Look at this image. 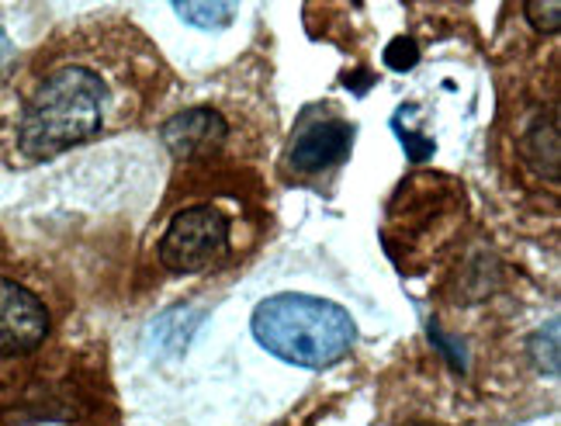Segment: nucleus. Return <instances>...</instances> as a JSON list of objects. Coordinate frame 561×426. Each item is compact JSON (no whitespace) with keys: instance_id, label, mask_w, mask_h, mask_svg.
<instances>
[{"instance_id":"f257e3e1","label":"nucleus","mask_w":561,"mask_h":426,"mask_svg":"<svg viewBox=\"0 0 561 426\" xmlns=\"http://www.w3.org/2000/svg\"><path fill=\"white\" fill-rule=\"evenodd\" d=\"M250 330L267 354L309 371L333 368L336 360L351 354L357 339V326L347 309L301 291L264 298L253 309Z\"/></svg>"},{"instance_id":"f03ea898","label":"nucleus","mask_w":561,"mask_h":426,"mask_svg":"<svg viewBox=\"0 0 561 426\" xmlns=\"http://www.w3.org/2000/svg\"><path fill=\"white\" fill-rule=\"evenodd\" d=\"M107 91L94 70L62 67L32 94L18 125V146L28 160H53L101 133Z\"/></svg>"},{"instance_id":"7ed1b4c3","label":"nucleus","mask_w":561,"mask_h":426,"mask_svg":"<svg viewBox=\"0 0 561 426\" xmlns=\"http://www.w3.org/2000/svg\"><path fill=\"white\" fill-rule=\"evenodd\" d=\"M229 250V219L211 205H191L170 219L160 240V264L174 274H198Z\"/></svg>"},{"instance_id":"20e7f679","label":"nucleus","mask_w":561,"mask_h":426,"mask_svg":"<svg viewBox=\"0 0 561 426\" xmlns=\"http://www.w3.org/2000/svg\"><path fill=\"white\" fill-rule=\"evenodd\" d=\"M49 336V312L42 298L11 278H0V357L32 354Z\"/></svg>"},{"instance_id":"39448f33","label":"nucleus","mask_w":561,"mask_h":426,"mask_svg":"<svg viewBox=\"0 0 561 426\" xmlns=\"http://www.w3.org/2000/svg\"><path fill=\"white\" fill-rule=\"evenodd\" d=\"M351 146H354V125L351 122L322 118V122H312L309 129L298 133L288 163L298 170V174H319V170L347 160Z\"/></svg>"},{"instance_id":"423d86ee","label":"nucleus","mask_w":561,"mask_h":426,"mask_svg":"<svg viewBox=\"0 0 561 426\" xmlns=\"http://www.w3.org/2000/svg\"><path fill=\"white\" fill-rule=\"evenodd\" d=\"M229 136V125L226 118L215 112V108H191L170 118L160 139L170 149V157L178 160H194V157H205L211 149H219Z\"/></svg>"},{"instance_id":"0eeeda50","label":"nucleus","mask_w":561,"mask_h":426,"mask_svg":"<svg viewBox=\"0 0 561 426\" xmlns=\"http://www.w3.org/2000/svg\"><path fill=\"white\" fill-rule=\"evenodd\" d=\"M520 149H524V160L537 170V174H545L548 181H558V122H554V115L537 118L534 129L524 136Z\"/></svg>"},{"instance_id":"6e6552de","label":"nucleus","mask_w":561,"mask_h":426,"mask_svg":"<svg viewBox=\"0 0 561 426\" xmlns=\"http://www.w3.org/2000/svg\"><path fill=\"white\" fill-rule=\"evenodd\" d=\"M170 8H174L178 18H184L194 28L222 32L232 25L236 11H240V0H170Z\"/></svg>"},{"instance_id":"1a4fd4ad","label":"nucleus","mask_w":561,"mask_h":426,"mask_svg":"<svg viewBox=\"0 0 561 426\" xmlns=\"http://www.w3.org/2000/svg\"><path fill=\"white\" fill-rule=\"evenodd\" d=\"M561 336H558V319H551V323L545 330H537L530 336V360H534V368L541 371V375H558L561 371Z\"/></svg>"},{"instance_id":"9d476101","label":"nucleus","mask_w":561,"mask_h":426,"mask_svg":"<svg viewBox=\"0 0 561 426\" xmlns=\"http://www.w3.org/2000/svg\"><path fill=\"white\" fill-rule=\"evenodd\" d=\"M527 21L541 35H558V28H561V0H527Z\"/></svg>"},{"instance_id":"9b49d317","label":"nucleus","mask_w":561,"mask_h":426,"mask_svg":"<svg viewBox=\"0 0 561 426\" xmlns=\"http://www.w3.org/2000/svg\"><path fill=\"white\" fill-rule=\"evenodd\" d=\"M385 62H388V67H392V70H399V73L413 70L416 62H420L416 42H413V38H405V35L392 38V42H388V49H385Z\"/></svg>"},{"instance_id":"f8f14e48","label":"nucleus","mask_w":561,"mask_h":426,"mask_svg":"<svg viewBox=\"0 0 561 426\" xmlns=\"http://www.w3.org/2000/svg\"><path fill=\"white\" fill-rule=\"evenodd\" d=\"M402 149L413 163H423L426 157H434V139L416 136V133H402Z\"/></svg>"},{"instance_id":"ddd939ff","label":"nucleus","mask_w":561,"mask_h":426,"mask_svg":"<svg viewBox=\"0 0 561 426\" xmlns=\"http://www.w3.org/2000/svg\"><path fill=\"white\" fill-rule=\"evenodd\" d=\"M430 339H434V344H437L440 350H447V354H450V365H455V368H461V371H465V350H458L455 344H447V339H444V333H440L437 326H430Z\"/></svg>"},{"instance_id":"4468645a","label":"nucleus","mask_w":561,"mask_h":426,"mask_svg":"<svg viewBox=\"0 0 561 426\" xmlns=\"http://www.w3.org/2000/svg\"><path fill=\"white\" fill-rule=\"evenodd\" d=\"M14 56V46H11V38L4 35V28H0V67H8Z\"/></svg>"}]
</instances>
